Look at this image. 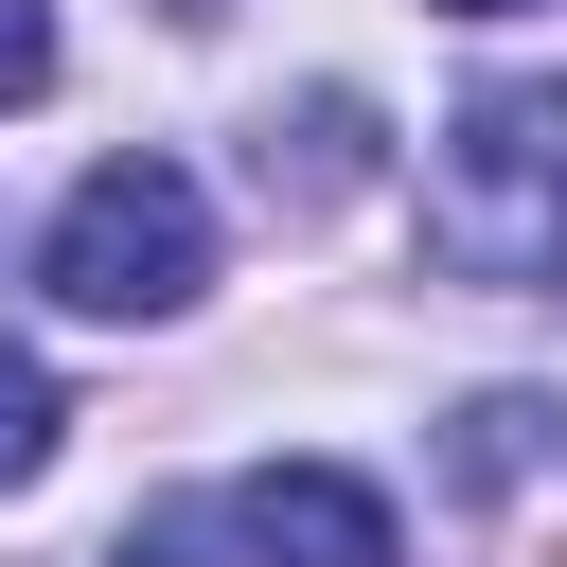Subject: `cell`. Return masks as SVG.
Wrapping results in <instances>:
<instances>
[{
  "instance_id": "obj_1",
  "label": "cell",
  "mask_w": 567,
  "mask_h": 567,
  "mask_svg": "<svg viewBox=\"0 0 567 567\" xmlns=\"http://www.w3.org/2000/svg\"><path fill=\"white\" fill-rule=\"evenodd\" d=\"M425 248L461 284H567V89H461L425 159Z\"/></svg>"
},
{
  "instance_id": "obj_2",
  "label": "cell",
  "mask_w": 567,
  "mask_h": 567,
  "mask_svg": "<svg viewBox=\"0 0 567 567\" xmlns=\"http://www.w3.org/2000/svg\"><path fill=\"white\" fill-rule=\"evenodd\" d=\"M35 284L71 301V319H177L195 284H213V195L142 142V159H89L71 177V213H53V248H35Z\"/></svg>"
},
{
  "instance_id": "obj_3",
  "label": "cell",
  "mask_w": 567,
  "mask_h": 567,
  "mask_svg": "<svg viewBox=\"0 0 567 567\" xmlns=\"http://www.w3.org/2000/svg\"><path fill=\"white\" fill-rule=\"evenodd\" d=\"M230 532H248V567H408V532H390V496H372L354 461H266V478H230Z\"/></svg>"
},
{
  "instance_id": "obj_4",
  "label": "cell",
  "mask_w": 567,
  "mask_h": 567,
  "mask_svg": "<svg viewBox=\"0 0 567 567\" xmlns=\"http://www.w3.org/2000/svg\"><path fill=\"white\" fill-rule=\"evenodd\" d=\"M53 425H71V390H53V354H18V337H0V496H18L35 461H53Z\"/></svg>"
},
{
  "instance_id": "obj_5",
  "label": "cell",
  "mask_w": 567,
  "mask_h": 567,
  "mask_svg": "<svg viewBox=\"0 0 567 567\" xmlns=\"http://www.w3.org/2000/svg\"><path fill=\"white\" fill-rule=\"evenodd\" d=\"M53 89V0H0V106Z\"/></svg>"
},
{
  "instance_id": "obj_6",
  "label": "cell",
  "mask_w": 567,
  "mask_h": 567,
  "mask_svg": "<svg viewBox=\"0 0 567 567\" xmlns=\"http://www.w3.org/2000/svg\"><path fill=\"white\" fill-rule=\"evenodd\" d=\"M443 18H532V0H443Z\"/></svg>"
},
{
  "instance_id": "obj_7",
  "label": "cell",
  "mask_w": 567,
  "mask_h": 567,
  "mask_svg": "<svg viewBox=\"0 0 567 567\" xmlns=\"http://www.w3.org/2000/svg\"><path fill=\"white\" fill-rule=\"evenodd\" d=\"M177 18H230V0H177Z\"/></svg>"
}]
</instances>
